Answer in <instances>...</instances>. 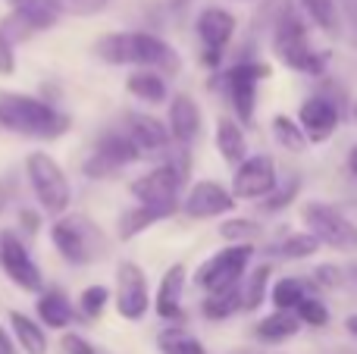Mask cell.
I'll return each instance as SVG.
<instances>
[{
    "label": "cell",
    "mask_w": 357,
    "mask_h": 354,
    "mask_svg": "<svg viewBox=\"0 0 357 354\" xmlns=\"http://www.w3.org/2000/svg\"><path fill=\"white\" fill-rule=\"evenodd\" d=\"M94 50L100 60L113 63V66H142L160 75H176L182 69L176 50L151 31H110V35L98 38Z\"/></svg>",
    "instance_id": "cell-1"
},
{
    "label": "cell",
    "mask_w": 357,
    "mask_h": 354,
    "mask_svg": "<svg viewBox=\"0 0 357 354\" xmlns=\"http://www.w3.org/2000/svg\"><path fill=\"white\" fill-rule=\"evenodd\" d=\"M0 129L13 132V135L54 141L69 132V116L41 98L0 91Z\"/></svg>",
    "instance_id": "cell-2"
},
{
    "label": "cell",
    "mask_w": 357,
    "mask_h": 354,
    "mask_svg": "<svg viewBox=\"0 0 357 354\" xmlns=\"http://www.w3.org/2000/svg\"><path fill=\"white\" fill-rule=\"evenodd\" d=\"M273 47L276 56L295 72L320 75L323 72V56L310 47L307 29H304L301 13L295 10V3H285L276 16V29H273Z\"/></svg>",
    "instance_id": "cell-3"
},
{
    "label": "cell",
    "mask_w": 357,
    "mask_h": 354,
    "mask_svg": "<svg viewBox=\"0 0 357 354\" xmlns=\"http://www.w3.org/2000/svg\"><path fill=\"white\" fill-rule=\"evenodd\" d=\"M50 242L60 251V257L66 263H94L107 254V236L100 232V226H94L88 217H56V223L50 226Z\"/></svg>",
    "instance_id": "cell-4"
},
{
    "label": "cell",
    "mask_w": 357,
    "mask_h": 354,
    "mask_svg": "<svg viewBox=\"0 0 357 354\" xmlns=\"http://www.w3.org/2000/svg\"><path fill=\"white\" fill-rule=\"evenodd\" d=\"M25 176H29V185L35 192L41 210L54 213V217H63L69 210V201H73V188H69V179L63 176L60 163L47 154V151H35L25 160Z\"/></svg>",
    "instance_id": "cell-5"
},
{
    "label": "cell",
    "mask_w": 357,
    "mask_h": 354,
    "mask_svg": "<svg viewBox=\"0 0 357 354\" xmlns=\"http://www.w3.org/2000/svg\"><path fill=\"white\" fill-rule=\"evenodd\" d=\"M185 173H188V157L169 160V163H163V167L151 169L148 176H138V179L129 185V192L138 204L163 207V210L176 213L178 192H182V185H185Z\"/></svg>",
    "instance_id": "cell-6"
},
{
    "label": "cell",
    "mask_w": 357,
    "mask_h": 354,
    "mask_svg": "<svg viewBox=\"0 0 357 354\" xmlns=\"http://www.w3.org/2000/svg\"><path fill=\"white\" fill-rule=\"evenodd\" d=\"M142 157L144 154L126 132H104L94 144L91 157L82 163V169H85L88 179H113L119 169H126L129 163L142 160Z\"/></svg>",
    "instance_id": "cell-7"
},
{
    "label": "cell",
    "mask_w": 357,
    "mask_h": 354,
    "mask_svg": "<svg viewBox=\"0 0 357 354\" xmlns=\"http://www.w3.org/2000/svg\"><path fill=\"white\" fill-rule=\"evenodd\" d=\"M251 257H254L251 245H229V248H222L220 254H213L210 261H204L201 267H197L195 282L201 288H207L210 295L235 288L241 282V276H245Z\"/></svg>",
    "instance_id": "cell-8"
},
{
    "label": "cell",
    "mask_w": 357,
    "mask_h": 354,
    "mask_svg": "<svg viewBox=\"0 0 357 354\" xmlns=\"http://www.w3.org/2000/svg\"><path fill=\"white\" fill-rule=\"evenodd\" d=\"M304 220H307L310 232L320 238V245H329L335 251H357V226L342 210L323 204V201H310L304 204Z\"/></svg>",
    "instance_id": "cell-9"
},
{
    "label": "cell",
    "mask_w": 357,
    "mask_h": 354,
    "mask_svg": "<svg viewBox=\"0 0 357 354\" xmlns=\"http://www.w3.org/2000/svg\"><path fill=\"white\" fill-rule=\"evenodd\" d=\"M270 75V66L266 63H235L229 72H222V88H226L229 100L235 107V116L241 123H251L254 119V107H257V82Z\"/></svg>",
    "instance_id": "cell-10"
},
{
    "label": "cell",
    "mask_w": 357,
    "mask_h": 354,
    "mask_svg": "<svg viewBox=\"0 0 357 354\" xmlns=\"http://www.w3.org/2000/svg\"><path fill=\"white\" fill-rule=\"evenodd\" d=\"M195 29L204 47V63L207 66H220L222 54H226L229 41L235 35V16L229 10H222V6H207V10H201Z\"/></svg>",
    "instance_id": "cell-11"
},
{
    "label": "cell",
    "mask_w": 357,
    "mask_h": 354,
    "mask_svg": "<svg viewBox=\"0 0 357 354\" xmlns=\"http://www.w3.org/2000/svg\"><path fill=\"white\" fill-rule=\"evenodd\" d=\"M151 307L148 279H144L142 267L132 261H123L116 267V311L126 320H142Z\"/></svg>",
    "instance_id": "cell-12"
},
{
    "label": "cell",
    "mask_w": 357,
    "mask_h": 354,
    "mask_svg": "<svg viewBox=\"0 0 357 354\" xmlns=\"http://www.w3.org/2000/svg\"><path fill=\"white\" fill-rule=\"evenodd\" d=\"M273 188H276V163L266 154L248 157L232 176V194L241 201L266 198Z\"/></svg>",
    "instance_id": "cell-13"
},
{
    "label": "cell",
    "mask_w": 357,
    "mask_h": 354,
    "mask_svg": "<svg viewBox=\"0 0 357 354\" xmlns=\"http://www.w3.org/2000/svg\"><path fill=\"white\" fill-rule=\"evenodd\" d=\"M0 267L10 276L13 286H19L22 292H41V270L35 267V261L29 257L25 245L19 242L13 232H3V254H0Z\"/></svg>",
    "instance_id": "cell-14"
},
{
    "label": "cell",
    "mask_w": 357,
    "mask_h": 354,
    "mask_svg": "<svg viewBox=\"0 0 357 354\" xmlns=\"http://www.w3.org/2000/svg\"><path fill=\"white\" fill-rule=\"evenodd\" d=\"M182 207L191 220L222 217V213L235 210V194L229 192V188H222L220 182H197V185H191V192L185 194Z\"/></svg>",
    "instance_id": "cell-15"
},
{
    "label": "cell",
    "mask_w": 357,
    "mask_h": 354,
    "mask_svg": "<svg viewBox=\"0 0 357 354\" xmlns=\"http://www.w3.org/2000/svg\"><path fill=\"white\" fill-rule=\"evenodd\" d=\"M339 119H342L339 104L329 100L326 94H314V98H307L301 104V110H298V123H301L307 141H326V138L339 129Z\"/></svg>",
    "instance_id": "cell-16"
},
{
    "label": "cell",
    "mask_w": 357,
    "mask_h": 354,
    "mask_svg": "<svg viewBox=\"0 0 357 354\" xmlns=\"http://www.w3.org/2000/svg\"><path fill=\"white\" fill-rule=\"evenodd\" d=\"M126 135L138 144L142 154H160L169 148L173 135H169V125H163L160 119L148 116V113H129L126 116Z\"/></svg>",
    "instance_id": "cell-17"
},
{
    "label": "cell",
    "mask_w": 357,
    "mask_h": 354,
    "mask_svg": "<svg viewBox=\"0 0 357 354\" xmlns=\"http://www.w3.org/2000/svg\"><path fill=\"white\" fill-rule=\"evenodd\" d=\"M169 135L182 148H188L201 135V110L188 94H176L173 104H169Z\"/></svg>",
    "instance_id": "cell-18"
},
{
    "label": "cell",
    "mask_w": 357,
    "mask_h": 354,
    "mask_svg": "<svg viewBox=\"0 0 357 354\" xmlns=\"http://www.w3.org/2000/svg\"><path fill=\"white\" fill-rule=\"evenodd\" d=\"M182 292H185V267L182 263H173V267L163 273L160 288H157V314L163 320H178L182 317Z\"/></svg>",
    "instance_id": "cell-19"
},
{
    "label": "cell",
    "mask_w": 357,
    "mask_h": 354,
    "mask_svg": "<svg viewBox=\"0 0 357 354\" xmlns=\"http://www.w3.org/2000/svg\"><path fill=\"white\" fill-rule=\"evenodd\" d=\"M216 151L226 163L232 167H241L248 160V141H245V132L235 119H220L216 123Z\"/></svg>",
    "instance_id": "cell-20"
},
{
    "label": "cell",
    "mask_w": 357,
    "mask_h": 354,
    "mask_svg": "<svg viewBox=\"0 0 357 354\" xmlns=\"http://www.w3.org/2000/svg\"><path fill=\"white\" fill-rule=\"evenodd\" d=\"M38 317H41V326H47V330H66L73 323V305L60 288H47L38 298Z\"/></svg>",
    "instance_id": "cell-21"
},
{
    "label": "cell",
    "mask_w": 357,
    "mask_h": 354,
    "mask_svg": "<svg viewBox=\"0 0 357 354\" xmlns=\"http://www.w3.org/2000/svg\"><path fill=\"white\" fill-rule=\"evenodd\" d=\"M173 217V210H163V207H148V204H135L119 217V238L129 242V238L142 236L148 226H154L157 220H167Z\"/></svg>",
    "instance_id": "cell-22"
},
{
    "label": "cell",
    "mask_w": 357,
    "mask_h": 354,
    "mask_svg": "<svg viewBox=\"0 0 357 354\" xmlns=\"http://www.w3.org/2000/svg\"><path fill=\"white\" fill-rule=\"evenodd\" d=\"M13 6V13L25 19L35 31H44V29H54L60 22V10H56L50 0H6Z\"/></svg>",
    "instance_id": "cell-23"
},
{
    "label": "cell",
    "mask_w": 357,
    "mask_h": 354,
    "mask_svg": "<svg viewBox=\"0 0 357 354\" xmlns=\"http://www.w3.org/2000/svg\"><path fill=\"white\" fill-rule=\"evenodd\" d=\"M10 323L16 332V342L22 345L25 354H44L47 351V332L41 323H35L31 317H25L22 311H10Z\"/></svg>",
    "instance_id": "cell-24"
},
{
    "label": "cell",
    "mask_w": 357,
    "mask_h": 354,
    "mask_svg": "<svg viewBox=\"0 0 357 354\" xmlns=\"http://www.w3.org/2000/svg\"><path fill=\"white\" fill-rule=\"evenodd\" d=\"M298 330H301V320H298L295 311H276L260 320L254 332H257V339H264V342H285V339H291Z\"/></svg>",
    "instance_id": "cell-25"
},
{
    "label": "cell",
    "mask_w": 357,
    "mask_h": 354,
    "mask_svg": "<svg viewBox=\"0 0 357 354\" xmlns=\"http://www.w3.org/2000/svg\"><path fill=\"white\" fill-rule=\"evenodd\" d=\"M126 88H129V94H135L138 100H148V104L167 100V82H163V75L154 72V69H138V72H132Z\"/></svg>",
    "instance_id": "cell-26"
},
{
    "label": "cell",
    "mask_w": 357,
    "mask_h": 354,
    "mask_svg": "<svg viewBox=\"0 0 357 354\" xmlns=\"http://www.w3.org/2000/svg\"><path fill=\"white\" fill-rule=\"evenodd\" d=\"M157 345H160V354H207L204 345L197 342L188 330H182V326L163 330L160 336H157Z\"/></svg>",
    "instance_id": "cell-27"
},
{
    "label": "cell",
    "mask_w": 357,
    "mask_h": 354,
    "mask_svg": "<svg viewBox=\"0 0 357 354\" xmlns=\"http://www.w3.org/2000/svg\"><path fill=\"white\" fill-rule=\"evenodd\" d=\"M307 298V282L295 279V276H285L273 286V305L276 311H298V305Z\"/></svg>",
    "instance_id": "cell-28"
},
{
    "label": "cell",
    "mask_w": 357,
    "mask_h": 354,
    "mask_svg": "<svg viewBox=\"0 0 357 354\" xmlns=\"http://www.w3.org/2000/svg\"><path fill=\"white\" fill-rule=\"evenodd\" d=\"M317 248H320V238H317L314 232H295V236L282 238V242L273 248V254L285 257V261H301V257L317 254Z\"/></svg>",
    "instance_id": "cell-29"
},
{
    "label": "cell",
    "mask_w": 357,
    "mask_h": 354,
    "mask_svg": "<svg viewBox=\"0 0 357 354\" xmlns=\"http://www.w3.org/2000/svg\"><path fill=\"white\" fill-rule=\"evenodd\" d=\"M273 135H276V141L282 144L285 151H304L307 148V135H304L301 123H295L291 116H285V113H279V116H273Z\"/></svg>",
    "instance_id": "cell-30"
},
{
    "label": "cell",
    "mask_w": 357,
    "mask_h": 354,
    "mask_svg": "<svg viewBox=\"0 0 357 354\" xmlns=\"http://www.w3.org/2000/svg\"><path fill=\"white\" fill-rule=\"evenodd\" d=\"M238 307H241V288L235 286V288H226V292L207 295L201 311H204V317H210V320H226V317H232Z\"/></svg>",
    "instance_id": "cell-31"
},
{
    "label": "cell",
    "mask_w": 357,
    "mask_h": 354,
    "mask_svg": "<svg viewBox=\"0 0 357 354\" xmlns=\"http://www.w3.org/2000/svg\"><path fill=\"white\" fill-rule=\"evenodd\" d=\"M270 263H264V267H257L251 276H248V282H245V288H241V307L245 311H257L260 307V301H264V295H266V286H270Z\"/></svg>",
    "instance_id": "cell-32"
},
{
    "label": "cell",
    "mask_w": 357,
    "mask_h": 354,
    "mask_svg": "<svg viewBox=\"0 0 357 354\" xmlns=\"http://www.w3.org/2000/svg\"><path fill=\"white\" fill-rule=\"evenodd\" d=\"M107 301H110V288H107V286H88L85 292L79 295V311H82V317L98 320L100 314L107 311Z\"/></svg>",
    "instance_id": "cell-33"
},
{
    "label": "cell",
    "mask_w": 357,
    "mask_h": 354,
    "mask_svg": "<svg viewBox=\"0 0 357 354\" xmlns=\"http://www.w3.org/2000/svg\"><path fill=\"white\" fill-rule=\"evenodd\" d=\"M304 13L320 25L323 31H335L339 25V13H335V0H301Z\"/></svg>",
    "instance_id": "cell-34"
},
{
    "label": "cell",
    "mask_w": 357,
    "mask_h": 354,
    "mask_svg": "<svg viewBox=\"0 0 357 354\" xmlns=\"http://www.w3.org/2000/svg\"><path fill=\"white\" fill-rule=\"evenodd\" d=\"M298 188H301V179H298V176H291V179L285 182V185L273 188V192L266 194V201H264V210H266V213H276V210H282V207H289L291 201H295Z\"/></svg>",
    "instance_id": "cell-35"
},
{
    "label": "cell",
    "mask_w": 357,
    "mask_h": 354,
    "mask_svg": "<svg viewBox=\"0 0 357 354\" xmlns=\"http://www.w3.org/2000/svg\"><path fill=\"white\" fill-rule=\"evenodd\" d=\"M298 320L301 323H307V326H326L329 323V311H326V305H323L320 298H314V295H307V298L298 305Z\"/></svg>",
    "instance_id": "cell-36"
},
{
    "label": "cell",
    "mask_w": 357,
    "mask_h": 354,
    "mask_svg": "<svg viewBox=\"0 0 357 354\" xmlns=\"http://www.w3.org/2000/svg\"><path fill=\"white\" fill-rule=\"evenodd\" d=\"M222 238H229L232 245H251V238H257L260 226H254L251 220H229L222 223Z\"/></svg>",
    "instance_id": "cell-37"
},
{
    "label": "cell",
    "mask_w": 357,
    "mask_h": 354,
    "mask_svg": "<svg viewBox=\"0 0 357 354\" xmlns=\"http://www.w3.org/2000/svg\"><path fill=\"white\" fill-rule=\"evenodd\" d=\"M50 3L63 13H69V16H94V13H100L110 0H50Z\"/></svg>",
    "instance_id": "cell-38"
},
{
    "label": "cell",
    "mask_w": 357,
    "mask_h": 354,
    "mask_svg": "<svg viewBox=\"0 0 357 354\" xmlns=\"http://www.w3.org/2000/svg\"><path fill=\"white\" fill-rule=\"evenodd\" d=\"M31 31H35V29H31V25L25 22V19L19 16V13H10V16H6L3 22H0V35H3V38H6V41H10V44H19V41H25V38L31 35Z\"/></svg>",
    "instance_id": "cell-39"
},
{
    "label": "cell",
    "mask_w": 357,
    "mask_h": 354,
    "mask_svg": "<svg viewBox=\"0 0 357 354\" xmlns=\"http://www.w3.org/2000/svg\"><path fill=\"white\" fill-rule=\"evenodd\" d=\"M314 282L323 288H339L345 279H342V270L335 267V263H320V267L314 270Z\"/></svg>",
    "instance_id": "cell-40"
},
{
    "label": "cell",
    "mask_w": 357,
    "mask_h": 354,
    "mask_svg": "<svg viewBox=\"0 0 357 354\" xmlns=\"http://www.w3.org/2000/svg\"><path fill=\"white\" fill-rule=\"evenodd\" d=\"M63 351L66 354H98V348H94L85 336H79V332H66V336H63Z\"/></svg>",
    "instance_id": "cell-41"
},
{
    "label": "cell",
    "mask_w": 357,
    "mask_h": 354,
    "mask_svg": "<svg viewBox=\"0 0 357 354\" xmlns=\"http://www.w3.org/2000/svg\"><path fill=\"white\" fill-rule=\"evenodd\" d=\"M16 44H10L3 35H0V75H13L16 69Z\"/></svg>",
    "instance_id": "cell-42"
},
{
    "label": "cell",
    "mask_w": 357,
    "mask_h": 354,
    "mask_svg": "<svg viewBox=\"0 0 357 354\" xmlns=\"http://www.w3.org/2000/svg\"><path fill=\"white\" fill-rule=\"evenodd\" d=\"M16 201V176H0V213Z\"/></svg>",
    "instance_id": "cell-43"
},
{
    "label": "cell",
    "mask_w": 357,
    "mask_h": 354,
    "mask_svg": "<svg viewBox=\"0 0 357 354\" xmlns=\"http://www.w3.org/2000/svg\"><path fill=\"white\" fill-rule=\"evenodd\" d=\"M19 223L25 226V232H29V236H35V232L41 229V217H38L35 210H22V213H19Z\"/></svg>",
    "instance_id": "cell-44"
},
{
    "label": "cell",
    "mask_w": 357,
    "mask_h": 354,
    "mask_svg": "<svg viewBox=\"0 0 357 354\" xmlns=\"http://www.w3.org/2000/svg\"><path fill=\"white\" fill-rule=\"evenodd\" d=\"M0 354H19L16 351V342L10 339V332H6L3 326H0Z\"/></svg>",
    "instance_id": "cell-45"
},
{
    "label": "cell",
    "mask_w": 357,
    "mask_h": 354,
    "mask_svg": "<svg viewBox=\"0 0 357 354\" xmlns=\"http://www.w3.org/2000/svg\"><path fill=\"white\" fill-rule=\"evenodd\" d=\"M345 326H348V332H351V336H357V314H351V317L345 320Z\"/></svg>",
    "instance_id": "cell-46"
},
{
    "label": "cell",
    "mask_w": 357,
    "mask_h": 354,
    "mask_svg": "<svg viewBox=\"0 0 357 354\" xmlns=\"http://www.w3.org/2000/svg\"><path fill=\"white\" fill-rule=\"evenodd\" d=\"M348 167H351V173L357 176V148H351V157H348Z\"/></svg>",
    "instance_id": "cell-47"
},
{
    "label": "cell",
    "mask_w": 357,
    "mask_h": 354,
    "mask_svg": "<svg viewBox=\"0 0 357 354\" xmlns=\"http://www.w3.org/2000/svg\"><path fill=\"white\" fill-rule=\"evenodd\" d=\"M348 273H351V276H354V282H357V261L348 263Z\"/></svg>",
    "instance_id": "cell-48"
},
{
    "label": "cell",
    "mask_w": 357,
    "mask_h": 354,
    "mask_svg": "<svg viewBox=\"0 0 357 354\" xmlns=\"http://www.w3.org/2000/svg\"><path fill=\"white\" fill-rule=\"evenodd\" d=\"M0 254H3V232H0Z\"/></svg>",
    "instance_id": "cell-49"
},
{
    "label": "cell",
    "mask_w": 357,
    "mask_h": 354,
    "mask_svg": "<svg viewBox=\"0 0 357 354\" xmlns=\"http://www.w3.org/2000/svg\"><path fill=\"white\" fill-rule=\"evenodd\" d=\"M354 119H357V107H354Z\"/></svg>",
    "instance_id": "cell-50"
}]
</instances>
